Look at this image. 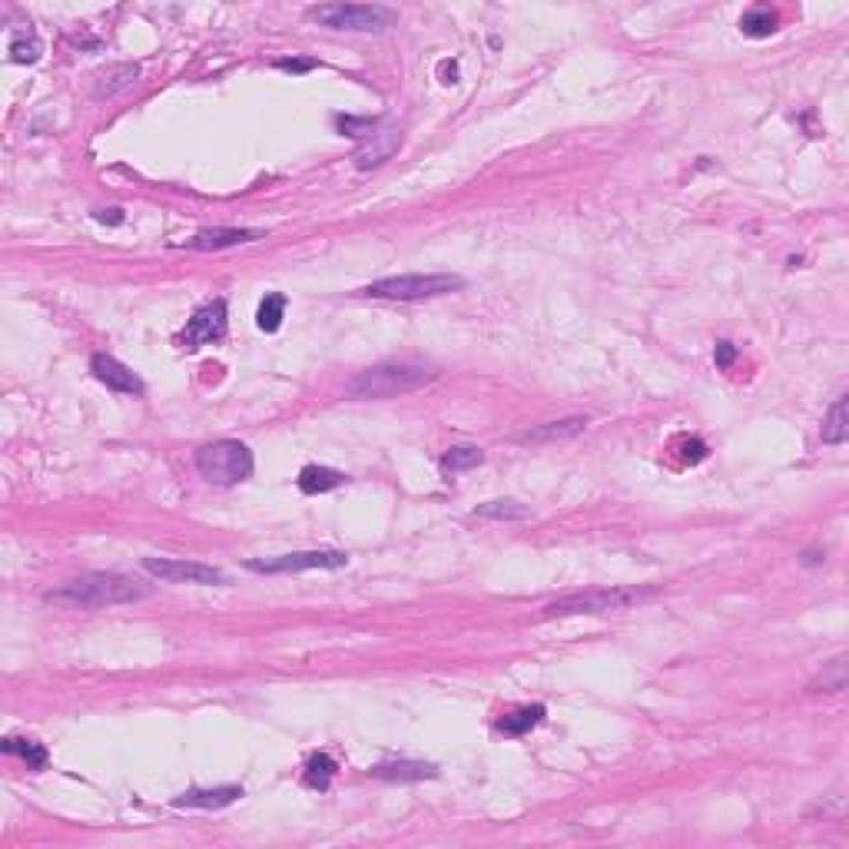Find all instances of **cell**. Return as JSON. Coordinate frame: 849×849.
Wrapping results in <instances>:
<instances>
[{"label":"cell","mask_w":849,"mask_h":849,"mask_svg":"<svg viewBox=\"0 0 849 849\" xmlns=\"http://www.w3.org/2000/svg\"><path fill=\"white\" fill-rule=\"evenodd\" d=\"M438 372L425 362H382L348 382V399H399L405 392L429 385Z\"/></svg>","instance_id":"cell-2"},{"label":"cell","mask_w":849,"mask_h":849,"mask_svg":"<svg viewBox=\"0 0 849 849\" xmlns=\"http://www.w3.org/2000/svg\"><path fill=\"white\" fill-rule=\"evenodd\" d=\"M348 554L342 551H299V554H282V558H269V561H249L246 568L256 574H292V571H336L346 568Z\"/></svg>","instance_id":"cell-7"},{"label":"cell","mask_w":849,"mask_h":849,"mask_svg":"<svg viewBox=\"0 0 849 849\" xmlns=\"http://www.w3.org/2000/svg\"><path fill=\"white\" fill-rule=\"evenodd\" d=\"M243 797V787H216V789H189V793H183V797L173 799V807L180 809H219V807H229V803H235V799Z\"/></svg>","instance_id":"cell-12"},{"label":"cell","mask_w":849,"mask_h":849,"mask_svg":"<svg viewBox=\"0 0 849 849\" xmlns=\"http://www.w3.org/2000/svg\"><path fill=\"white\" fill-rule=\"evenodd\" d=\"M90 372L97 375V379L106 385V389L120 392V395H143V382H140V375H136L134 369H126L120 358L106 355V352H97V355L90 358Z\"/></svg>","instance_id":"cell-10"},{"label":"cell","mask_w":849,"mask_h":849,"mask_svg":"<svg viewBox=\"0 0 849 849\" xmlns=\"http://www.w3.org/2000/svg\"><path fill=\"white\" fill-rule=\"evenodd\" d=\"M7 53H11L14 63H37L41 60V53H43V43L33 31H14Z\"/></svg>","instance_id":"cell-19"},{"label":"cell","mask_w":849,"mask_h":849,"mask_svg":"<svg viewBox=\"0 0 849 849\" xmlns=\"http://www.w3.org/2000/svg\"><path fill=\"white\" fill-rule=\"evenodd\" d=\"M43 597L51 604H60V607H116V604H134L150 597V584L126 577V574L97 571L73 577L57 591H47Z\"/></svg>","instance_id":"cell-1"},{"label":"cell","mask_w":849,"mask_h":849,"mask_svg":"<svg viewBox=\"0 0 849 849\" xmlns=\"http://www.w3.org/2000/svg\"><path fill=\"white\" fill-rule=\"evenodd\" d=\"M196 468H199V475H203L206 481L229 488V484L246 481L249 475H253V468H256V461H253V451H249L243 441L223 438V441H213V445H203V448L196 451Z\"/></svg>","instance_id":"cell-5"},{"label":"cell","mask_w":849,"mask_h":849,"mask_svg":"<svg viewBox=\"0 0 849 849\" xmlns=\"http://www.w3.org/2000/svg\"><path fill=\"white\" fill-rule=\"evenodd\" d=\"M849 438V415H846V395L833 401L826 421H823V441L826 445H843Z\"/></svg>","instance_id":"cell-20"},{"label":"cell","mask_w":849,"mask_h":849,"mask_svg":"<svg viewBox=\"0 0 849 849\" xmlns=\"http://www.w3.org/2000/svg\"><path fill=\"white\" fill-rule=\"evenodd\" d=\"M734 358H737L734 342H720V346H716V365H720V369H730V365H734Z\"/></svg>","instance_id":"cell-31"},{"label":"cell","mask_w":849,"mask_h":849,"mask_svg":"<svg viewBox=\"0 0 849 849\" xmlns=\"http://www.w3.org/2000/svg\"><path fill=\"white\" fill-rule=\"evenodd\" d=\"M465 289V279L451 272H431V276H389L375 279L365 289H358V296L372 299H395V302H421V299L448 296Z\"/></svg>","instance_id":"cell-4"},{"label":"cell","mask_w":849,"mask_h":849,"mask_svg":"<svg viewBox=\"0 0 849 849\" xmlns=\"http://www.w3.org/2000/svg\"><path fill=\"white\" fill-rule=\"evenodd\" d=\"M312 17L332 31L382 33L395 27V14L382 4H328V7H312Z\"/></svg>","instance_id":"cell-6"},{"label":"cell","mask_w":849,"mask_h":849,"mask_svg":"<svg viewBox=\"0 0 849 849\" xmlns=\"http://www.w3.org/2000/svg\"><path fill=\"white\" fill-rule=\"evenodd\" d=\"M332 777H336V760L328 757V753H312L306 763V787L309 789H328V783H332Z\"/></svg>","instance_id":"cell-23"},{"label":"cell","mask_w":849,"mask_h":849,"mask_svg":"<svg viewBox=\"0 0 849 849\" xmlns=\"http://www.w3.org/2000/svg\"><path fill=\"white\" fill-rule=\"evenodd\" d=\"M809 690H826V694L846 690V657H836V660L823 664V670L809 680Z\"/></svg>","instance_id":"cell-21"},{"label":"cell","mask_w":849,"mask_h":849,"mask_svg":"<svg viewBox=\"0 0 849 849\" xmlns=\"http://www.w3.org/2000/svg\"><path fill=\"white\" fill-rule=\"evenodd\" d=\"M587 419L574 415V419H561V421H548V425H538V429L524 431L521 441H554V438H571L577 431H584Z\"/></svg>","instance_id":"cell-18"},{"label":"cell","mask_w":849,"mask_h":849,"mask_svg":"<svg viewBox=\"0 0 849 849\" xmlns=\"http://www.w3.org/2000/svg\"><path fill=\"white\" fill-rule=\"evenodd\" d=\"M336 124L348 136H372L375 130V120H355V116H336Z\"/></svg>","instance_id":"cell-28"},{"label":"cell","mask_w":849,"mask_h":849,"mask_svg":"<svg viewBox=\"0 0 849 849\" xmlns=\"http://www.w3.org/2000/svg\"><path fill=\"white\" fill-rule=\"evenodd\" d=\"M475 514H478V518H494V521H524V518H531V512H528V508H521L518 502L478 504V508H475Z\"/></svg>","instance_id":"cell-26"},{"label":"cell","mask_w":849,"mask_h":849,"mask_svg":"<svg viewBox=\"0 0 849 849\" xmlns=\"http://www.w3.org/2000/svg\"><path fill=\"white\" fill-rule=\"evenodd\" d=\"M263 239L259 229H199L193 239H186L189 249H229L243 246V243H256Z\"/></svg>","instance_id":"cell-11"},{"label":"cell","mask_w":849,"mask_h":849,"mask_svg":"<svg viewBox=\"0 0 849 849\" xmlns=\"http://www.w3.org/2000/svg\"><path fill=\"white\" fill-rule=\"evenodd\" d=\"M777 11H770L767 4H760V7H750L743 17H740V31L747 33V37H753V41H763V37H770V33H777Z\"/></svg>","instance_id":"cell-17"},{"label":"cell","mask_w":849,"mask_h":849,"mask_svg":"<svg viewBox=\"0 0 849 849\" xmlns=\"http://www.w3.org/2000/svg\"><path fill=\"white\" fill-rule=\"evenodd\" d=\"M481 461H484V451L481 448H451L445 458H441V465L448 471H465V468H478Z\"/></svg>","instance_id":"cell-27"},{"label":"cell","mask_w":849,"mask_h":849,"mask_svg":"<svg viewBox=\"0 0 849 849\" xmlns=\"http://www.w3.org/2000/svg\"><path fill=\"white\" fill-rule=\"evenodd\" d=\"M441 73H445V83H455V80H458V67H455V63H448V60L441 63Z\"/></svg>","instance_id":"cell-33"},{"label":"cell","mask_w":849,"mask_h":849,"mask_svg":"<svg viewBox=\"0 0 849 849\" xmlns=\"http://www.w3.org/2000/svg\"><path fill=\"white\" fill-rule=\"evenodd\" d=\"M226 326H229V309H226V299H213L193 312V318L186 322L183 328V346L189 352L209 346V342H219L226 336Z\"/></svg>","instance_id":"cell-8"},{"label":"cell","mask_w":849,"mask_h":849,"mask_svg":"<svg viewBox=\"0 0 849 849\" xmlns=\"http://www.w3.org/2000/svg\"><path fill=\"white\" fill-rule=\"evenodd\" d=\"M136 77H140V67H136V63H124V67H116V70L103 73V77H100L103 83L97 87V93H100V97H113V93H120V90H126V87H134Z\"/></svg>","instance_id":"cell-24"},{"label":"cell","mask_w":849,"mask_h":849,"mask_svg":"<svg viewBox=\"0 0 849 849\" xmlns=\"http://www.w3.org/2000/svg\"><path fill=\"white\" fill-rule=\"evenodd\" d=\"M684 458L690 461V465H697V461H704L706 458V445L700 438H690V441H684Z\"/></svg>","instance_id":"cell-30"},{"label":"cell","mask_w":849,"mask_h":849,"mask_svg":"<svg viewBox=\"0 0 849 849\" xmlns=\"http://www.w3.org/2000/svg\"><path fill=\"white\" fill-rule=\"evenodd\" d=\"M259 328L263 332H276L279 326H282V318H286V296H279V292H269L263 302H259Z\"/></svg>","instance_id":"cell-25"},{"label":"cell","mask_w":849,"mask_h":849,"mask_svg":"<svg viewBox=\"0 0 849 849\" xmlns=\"http://www.w3.org/2000/svg\"><path fill=\"white\" fill-rule=\"evenodd\" d=\"M654 597L651 587H601V591H581L558 597L541 611V617H571V614H607V611H627Z\"/></svg>","instance_id":"cell-3"},{"label":"cell","mask_w":849,"mask_h":849,"mask_svg":"<svg viewBox=\"0 0 849 849\" xmlns=\"http://www.w3.org/2000/svg\"><path fill=\"white\" fill-rule=\"evenodd\" d=\"M97 219L100 223H124V209H103V213H97Z\"/></svg>","instance_id":"cell-32"},{"label":"cell","mask_w":849,"mask_h":849,"mask_svg":"<svg viewBox=\"0 0 849 849\" xmlns=\"http://www.w3.org/2000/svg\"><path fill=\"white\" fill-rule=\"evenodd\" d=\"M0 747H4V753H11V757H21L31 770H41L43 763H47V750H43V743H37V740L7 737Z\"/></svg>","instance_id":"cell-22"},{"label":"cell","mask_w":849,"mask_h":849,"mask_svg":"<svg viewBox=\"0 0 849 849\" xmlns=\"http://www.w3.org/2000/svg\"><path fill=\"white\" fill-rule=\"evenodd\" d=\"M544 720V706L534 704V706H518V710H512V714H504L502 720H498V730H502L504 737H524L531 726H538Z\"/></svg>","instance_id":"cell-16"},{"label":"cell","mask_w":849,"mask_h":849,"mask_svg":"<svg viewBox=\"0 0 849 849\" xmlns=\"http://www.w3.org/2000/svg\"><path fill=\"white\" fill-rule=\"evenodd\" d=\"M143 568L153 577L166 584H203V587H213V584H226V574L219 568H209V564H196V561H173V558H143Z\"/></svg>","instance_id":"cell-9"},{"label":"cell","mask_w":849,"mask_h":849,"mask_svg":"<svg viewBox=\"0 0 849 849\" xmlns=\"http://www.w3.org/2000/svg\"><path fill=\"white\" fill-rule=\"evenodd\" d=\"M276 70H286V73H309L316 70V60H299V57H279L276 63H272Z\"/></svg>","instance_id":"cell-29"},{"label":"cell","mask_w":849,"mask_h":849,"mask_svg":"<svg viewBox=\"0 0 849 849\" xmlns=\"http://www.w3.org/2000/svg\"><path fill=\"white\" fill-rule=\"evenodd\" d=\"M372 777L392 780V783H409V780H431L438 777V770L421 760H399V763H379L372 770Z\"/></svg>","instance_id":"cell-15"},{"label":"cell","mask_w":849,"mask_h":849,"mask_svg":"<svg viewBox=\"0 0 849 849\" xmlns=\"http://www.w3.org/2000/svg\"><path fill=\"white\" fill-rule=\"evenodd\" d=\"M299 492L302 494H326L338 484H346V471L326 468V465H306L299 471Z\"/></svg>","instance_id":"cell-14"},{"label":"cell","mask_w":849,"mask_h":849,"mask_svg":"<svg viewBox=\"0 0 849 849\" xmlns=\"http://www.w3.org/2000/svg\"><path fill=\"white\" fill-rule=\"evenodd\" d=\"M399 150V134L395 130H379V134L369 136V143L355 153L358 170H369V166H379L385 160H392V153Z\"/></svg>","instance_id":"cell-13"}]
</instances>
